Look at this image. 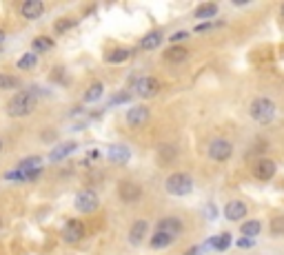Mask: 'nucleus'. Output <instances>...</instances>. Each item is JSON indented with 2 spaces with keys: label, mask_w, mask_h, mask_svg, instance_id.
I'll list each match as a JSON object with an SVG mask.
<instances>
[{
  "label": "nucleus",
  "mask_w": 284,
  "mask_h": 255,
  "mask_svg": "<svg viewBox=\"0 0 284 255\" xmlns=\"http://www.w3.org/2000/svg\"><path fill=\"white\" fill-rule=\"evenodd\" d=\"M36 107H38L36 89H25V91H18L7 102V113L11 118H25V115L33 113Z\"/></svg>",
  "instance_id": "nucleus-1"
},
{
  "label": "nucleus",
  "mask_w": 284,
  "mask_h": 255,
  "mask_svg": "<svg viewBox=\"0 0 284 255\" xmlns=\"http://www.w3.org/2000/svg\"><path fill=\"white\" fill-rule=\"evenodd\" d=\"M251 118L258 124H271L275 118V102L269 98H255L251 102Z\"/></svg>",
  "instance_id": "nucleus-2"
},
{
  "label": "nucleus",
  "mask_w": 284,
  "mask_h": 255,
  "mask_svg": "<svg viewBox=\"0 0 284 255\" xmlns=\"http://www.w3.org/2000/svg\"><path fill=\"white\" fill-rule=\"evenodd\" d=\"M166 191L176 198H182V196H189L193 191V177L189 173H174L166 177Z\"/></svg>",
  "instance_id": "nucleus-3"
},
{
  "label": "nucleus",
  "mask_w": 284,
  "mask_h": 255,
  "mask_svg": "<svg viewBox=\"0 0 284 255\" xmlns=\"http://www.w3.org/2000/svg\"><path fill=\"white\" fill-rule=\"evenodd\" d=\"M233 153V144L224 138H215L213 142L209 144V158L215 160V162H226Z\"/></svg>",
  "instance_id": "nucleus-4"
},
{
  "label": "nucleus",
  "mask_w": 284,
  "mask_h": 255,
  "mask_svg": "<svg viewBox=\"0 0 284 255\" xmlns=\"http://www.w3.org/2000/svg\"><path fill=\"white\" fill-rule=\"evenodd\" d=\"M133 89H136V93L140 98H153V96H158V91H160V80L153 76H142L136 80Z\"/></svg>",
  "instance_id": "nucleus-5"
},
{
  "label": "nucleus",
  "mask_w": 284,
  "mask_h": 255,
  "mask_svg": "<svg viewBox=\"0 0 284 255\" xmlns=\"http://www.w3.org/2000/svg\"><path fill=\"white\" fill-rule=\"evenodd\" d=\"M98 207H100V200L96 196V191H91V188H85V191H80L76 196V209L80 213H93Z\"/></svg>",
  "instance_id": "nucleus-6"
},
{
  "label": "nucleus",
  "mask_w": 284,
  "mask_h": 255,
  "mask_svg": "<svg viewBox=\"0 0 284 255\" xmlns=\"http://www.w3.org/2000/svg\"><path fill=\"white\" fill-rule=\"evenodd\" d=\"M63 237H65V242H69V244L80 242L82 237H85V224H82L80 220H69L63 226Z\"/></svg>",
  "instance_id": "nucleus-7"
},
{
  "label": "nucleus",
  "mask_w": 284,
  "mask_h": 255,
  "mask_svg": "<svg viewBox=\"0 0 284 255\" xmlns=\"http://www.w3.org/2000/svg\"><path fill=\"white\" fill-rule=\"evenodd\" d=\"M151 118V111L149 107H131L127 111V124L131 126V129H138V126H144Z\"/></svg>",
  "instance_id": "nucleus-8"
},
{
  "label": "nucleus",
  "mask_w": 284,
  "mask_h": 255,
  "mask_svg": "<svg viewBox=\"0 0 284 255\" xmlns=\"http://www.w3.org/2000/svg\"><path fill=\"white\" fill-rule=\"evenodd\" d=\"M20 14H22V18H27V20L40 18L44 14V3L42 0H25V3L20 5Z\"/></svg>",
  "instance_id": "nucleus-9"
},
{
  "label": "nucleus",
  "mask_w": 284,
  "mask_h": 255,
  "mask_svg": "<svg viewBox=\"0 0 284 255\" xmlns=\"http://www.w3.org/2000/svg\"><path fill=\"white\" fill-rule=\"evenodd\" d=\"M247 213H249L247 204L240 202V200H231V202L224 207V218L229 220V222H240Z\"/></svg>",
  "instance_id": "nucleus-10"
},
{
  "label": "nucleus",
  "mask_w": 284,
  "mask_h": 255,
  "mask_svg": "<svg viewBox=\"0 0 284 255\" xmlns=\"http://www.w3.org/2000/svg\"><path fill=\"white\" fill-rule=\"evenodd\" d=\"M107 155H109V160L113 164H127L129 162V158H131V149L125 147V144H111Z\"/></svg>",
  "instance_id": "nucleus-11"
},
{
  "label": "nucleus",
  "mask_w": 284,
  "mask_h": 255,
  "mask_svg": "<svg viewBox=\"0 0 284 255\" xmlns=\"http://www.w3.org/2000/svg\"><path fill=\"white\" fill-rule=\"evenodd\" d=\"M182 220H178V218H162L158 222V231L160 233H166V235H171V237H178L182 233Z\"/></svg>",
  "instance_id": "nucleus-12"
},
{
  "label": "nucleus",
  "mask_w": 284,
  "mask_h": 255,
  "mask_svg": "<svg viewBox=\"0 0 284 255\" xmlns=\"http://www.w3.org/2000/svg\"><path fill=\"white\" fill-rule=\"evenodd\" d=\"M118 193L125 202H138L142 198V188L138 184H133V182H122L118 186Z\"/></svg>",
  "instance_id": "nucleus-13"
},
{
  "label": "nucleus",
  "mask_w": 284,
  "mask_h": 255,
  "mask_svg": "<svg viewBox=\"0 0 284 255\" xmlns=\"http://www.w3.org/2000/svg\"><path fill=\"white\" fill-rule=\"evenodd\" d=\"M275 175V162L269 158H262L258 160V164H255V177L258 180H271V177Z\"/></svg>",
  "instance_id": "nucleus-14"
},
{
  "label": "nucleus",
  "mask_w": 284,
  "mask_h": 255,
  "mask_svg": "<svg viewBox=\"0 0 284 255\" xmlns=\"http://www.w3.org/2000/svg\"><path fill=\"white\" fill-rule=\"evenodd\" d=\"M147 229H149V224L144 220H138V222H133V224H131V229H129V242L133 244V246L142 244L144 235H147Z\"/></svg>",
  "instance_id": "nucleus-15"
},
{
  "label": "nucleus",
  "mask_w": 284,
  "mask_h": 255,
  "mask_svg": "<svg viewBox=\"0 0 284 255\" xmlns=\"http://www.w3.org/2000/svg\"><path fill=\"white\" fill-rule=\"evenodd\" d=\"M71 151H76V142L58 144L55 149H51V153H49V160H51V162H60V160H65Z\"/></svg>",
  "instance_id": "nucleus-16"
},
{
  "label": "nucleus",
  "mask_w": 284,
  "mask_h": 255,
  "mask_svg": "<svg viewBox=\"0 0 284 255\" xmlns=\"http://www.w3.org/2000/svg\"><path fill=\"white\" fill-rule=\"evenodd\" d=\"M162 31H151L147 33V36L140 40V49H144V51H151V49H158L160 44H162Z\"/></svg>",
  "instance_id": "nucleus-17"
},
{
  "label": "nucleus",
  "mask_w": 284,
  "mask_h": 255,
  "mask_svg": "<svg viewBox=\"0 0 284 255\" xmlns=\"http://www.w3.org/2000/svg\"><path fill=\"white\" fill-rule=\"evenodd\" d=\"M207 246L209 248H213V251H226V248L231 246V235L229 233H222V235H215V237H211V240H207Z\"/></svg>",
  "instance_id": "nucleus-18"
},
{
  "label": "nucleus",
  "mask_w": 284,
  "mask_h": 255,
  "mask_svg": "<svg viewBox=\"0 0 284 255\" xmlns=\"http://www.w3.org/2000/svg\"><path fill=\"white\" fill-rule=\"evenodd\" d=\"M53 38H47V36H38V38H33V42H31V51L33 53H44V51H49V49H53Z\"/></svg>",
  "instance_id": "nucleus-19"
},
{
  "label": "nucleus",
  "mask_w": 284,
  "mask_h": 255,
  "mask_svg": "<svg viewBox=\"0 0 284 255\" xmlns=\"http://www.w3.org/2000/svg\"><path fill=\"white\" fill-rule=\"evenodd\" d=\"M16 169L25 171V173H29V171H38V169H42V158H40V155H31V158H25L18 166H16Z\"/></svg>",
  "instance_id": "nucleus-20"
},
{
  "label": "nucleus",
  "mask_w": 284,
  "mask_h": 255,
  "mask_svg": "<svg viewBox=\"0 0 284 255\" xmlns=\"http://www.w3.org/2000/svg\"><path fill=\"white\" fill-rule=\"evenodd\" d=\"M102 93H104L102 82H93V85H89V89L85 91V102H96V100L102 98Z\"/></svg>",
  "instance_id": "nucleus-21"
},
{
  "label": "nucleus",
  "mask_w": 284,
  "mask_h": 255,
  "mask_svg": "<svg viewBox=\"0 0 284 255\" xmlns=\"http://www.w3.org/2000/svg\"><path fill=\"white\" fill-rule=\"evenodd\" d=\"M187 55H189V51L185 47H171V49H166L164 60H169V62H182V60H187Z\"/></svg>",
  "instance_id": "nucleus-22"
},
{
  "label": "nucleus",
  "mask_w": 284,
  "mask_h": 255,
  "mask_svg": "<svg viewBox=\"0 0 284 255\" xmlns=\"http://www.w3.org/2000/svg\"><path fill=\"white\" fill-rule=\"evenodd\" d=\"M240 231H242V237H251L253 240V237L262 231V224H260L258 220H249V222H244V224L240 226Z\"/></svg>",
  "instance_id": "nucleus-23"
},
{
  "label": "nucleus",
  "mask_w": 284,
  "mask_h": 255,
  "mask_svg": "<svg viewBox=\"0 0 284 255\" xmlns=\"http://www.w3.org/2000/svg\"><path fill=\"white\" fill-rule=\"evenodd\" d=\"M176 237H171V235H166V233H160V231H155V235L151 237V248H155V251H160V248H166L171 242H174Z\"/></svg>",
  "instance_id": "nucleus-24"
},
{
  "label": "nucleus",
  "mask_w": 284,
  "mask_h": 255,
  "mask_svg": "<svg viewBox=\"0 0 284 255\" xmlns=\"http://www.w3.org/2000/svg\"><path fill=\"white\" fill-rule=\"evenodd\" d=\"M218 14V5L215 3H204V5H200V7L196 9V18H213V16Z\"/></svg>",
  "instance_id": "nucleus-25"
},
{
  "label": "nucleus",
  "mask_w": 284,
  "mask_h": 255,
  "mask_svg": "<svg viewBox=\"0 0 284 255\" xmlns=\"http://www.w3.org/2000/svg\"><path fill=\"white\" fill-rule=\"evenodd\" d=\"M36 65H38V53H25L22 58L18 60V69L22 71H27V69H36Z\"/></svg>",
  "instance_id": "nucleus-26"
},
{
  "label": "nucleus",
  "mask_w": 284,
  "mask_h": 255,
  "mask_svg": "<svg viewBox=\"0 0 284 255\" xmlns=\"http://www.w3.org/2000/svg\"><path fill=\"white\" fill-rule=\"evenodd\" d=\"M129 55H131L129 49H116V51H111V53L107 55V62H111V65L125 62V60H129Z\"/></svg>",
  "instance_id": "nucleus-27"
},
{
  "label": "nucleus",
  "mask_w": 284,
  "mask_h": 255,
  "mask_svg": "<svg viewBox=\"0 0 284 255\" xmlns=\"http://www.w3.org/2000/svg\"><path fill=\"white\" fill-rule=\"evenodd\" d=\"M76 25H78V18H60V20L53 25V31H55V33H65V31L74 29Z\"/></svg>",
  "instance_id": "nucleus-28"
},
{
  "label": "nucleus",
  "mask_w": 284,
  "mask_h": 255,
  "mask_svg": "<svg viewBox=\"0 0 284 255\" xmlns=\"http://www.w3.org/2000/svg\"><path fill=\"white\" fill-rule=\"evenodd\" d=\"M20 87V80L16 76H7V74H0V89L7 91V89H18Z\"/></svg>",
  "instance_id": "nucleus-29"
},
{
  "label": "nucleus",
  "mask_w": 284,
  "mask_h": 255,
  "mask_svg": "<svg viewBox=\"0 0 284 255\" xmlns=\"http://www.w3.org/2000/svg\"><path fill=\"white\" fill-rule=\"evenodd\" d=\"M271 233L273 235H284V215H275L271 220Z\"/></svg>",
  "instance_id": "nucleus-30"
},
{
  "label": "nucleus",
  "mask_w": 284,
  "mask_h": 255,
  "mask_svg": "<svg viewBox=\"0 0 284 255\" xmlns=\"http://www.w3.org/2000/svg\"><path fill=\"white\" fill-rule=\"evenodd\" d=\"M131 100V93H127V91H122V93H118V96H113L111 98V107H116V104H120V102H129Z\"/></svg>",
  "instance_id": "nucleus-31"
},
{
  "label": "nucleus",
  "mask_w": 284,
  "mask_h": 255,
  "mask_svg": "<svg viewBox=\"0 0 284 255\" xmlns=\"http://www.w3.org/2000/svg\"><path fill=\"white\" fill-rule=\"evenodd\" d=\"M174 155H176V149L174 147H164L162 149V162H174Z\"/></svg>",
  "instance_id": "nucleus-32"
},
{
  "label": "nucleus",
  "mask_w": 284,
  "mask_h": 255,
  "mask_svg": "<svg viewBox=\"0 0 284 255\" xmlns=\"http://www.w3.org/2000/svg\"><path fill=\"white\" fill-rule=\"evenodd\" d=\"M236 244H238V248H251L253 246V240H251V237H240Z\"/></svg>",
  "instance_id": "nucleus-33"
},
{
  "label": "nucleus",
  "mask_w": 284,
  "mask_h": 255,
  "mask_svg": "<svg viewBox=\"0 0 284 255\" xmlns=\"http://www.w3.org/2000/svg\"><path fill=\"white\" fill-rule=\"evenodd\" d=\"M215 25H220V22H202V25H198V27H196V31H198V33L209 31V29H213Z\"/></svg>",
  "instance_id": "nucleus-34"
},
{
  "label": "nucleus",
  "mask_w": 284,
  "mask_h": 255,
  "mask_svg": "<svg viewBox=\"0 0 284 255\" xmlns=\"http://www.w3.org/2000/svg\"><path fill=\"white\" fill-rule=\"evenodd\" d=\"M187 38H189V33H187V31H176L174 36H171V42L176 44V42H180V40H187Z\"/></svg>",
  "instance_id": "nucleus-35"
},
{
  "label": "nucleus",
  "mask_w": 284,
  "mask_h": 255,
  "mask_svg": "<svg viewBox=\"0 0 284 255\" xmlns=\"http://www.w3.org/2000/svg\"><path fill=\"white\" fill-rule=\"evenodd\" d=\"M200 253H202V246H191L185 255H200Z\"/></svg>",
  "instance_id": "nucleus-36"
},
{
  "label": "nucleus",
  "mask_w": 284,
  "mask_h": 255,
  "mask_svg": "<svg viewBox=\"0 0 284 255\" xmlns=\"http://www.w3.org/2000/svg\"><path fill=\"white\" fill-rule=\"evenodd\" d=\"M207 215H209V218H215V207H209V213Z\"/></svg>",
  "instance_id": "nucleus-37"
},
{
  "label": "nucleus",
  "mask_w": 284,
  "mask_h": 255,
  "mask_svg": "<svg viewBox=\"0 0 284 255\" xmlns=\"http://www.w3.org/2000/svg\"><path fill=\"white\" fill-rule=\"evenodd\" d=\"M3 40H5V31L0 29V44H3Z\"/></svg>",
  "instance_id": "nucleus-38"
},
{
  "label": "nucleus",
  "mask_w": 284,
  "mask_h": 255,
  "mask_svg": "<svg viewBox=\"0 0 284 255\" xmlns=\"http://www.w3.org/2000/svg\"><path fill=\"white\" fill-rule=\"evenodd\" d=\"M282 18H284V5H282Z\"/></svg>",
  "instance_id": "nucleus-39"
},
{
  "label": "nucleus",
  "mask_w": 284,
  "mask_h": 255,
  "mask_svg": "<svg viewBox=\"0 0 284 255\" xmlns=\"http://www.w3.org/2000/svg\"><path fill=\"white\" fill-rule=\"evenodd\" d=\"M0 151H3V142H0Z\"/></svg>",
  "instance_id": "nucleus-40"
},
{
  "label": "nucleus",
  "mask_w": 284,
  "mask_h": 255,
  "mask_svg": "<svg viewBox=\"0 0 284 255\" xmlns=\"http://www.w3.org/2000/svg\"><path fill=\"white\" fill-rule=\"evenodd\" d=\"M0 226H3V220H0Z\"/></svg>",
  "instance_id": "nucleus-41"
}]
</instances>
